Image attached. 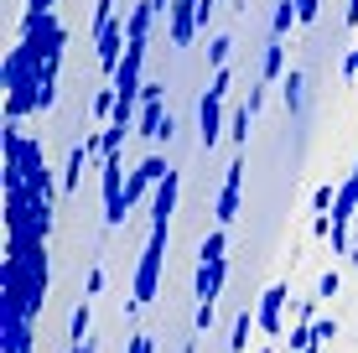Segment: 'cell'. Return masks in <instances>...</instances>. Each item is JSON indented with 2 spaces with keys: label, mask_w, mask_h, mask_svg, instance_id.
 <instances>
[{
  "label": "cell",
  "mask_w": 358,
  "mask_h": 353,
  "mask_svg": "<svg viewBox=\"0 0 358 353\" xmlns=\"http://www.w3.org/2000/svg\"><path fill=\"white\" fill-rule=\"evenodd\" d=\"M348 265H358V234H353V245H348Z\"/></svg>",
  "instance_id": "obj_32"
},
{
  "label": "cell",
  "mask_w": 358,
  "mask_h": 353,
  "mask_svg": "<svg viewBox=\"0 0 358 353\" xmlns=\"http://www.w3.org/2000/svg\"><path fill=\"white\" fill-rule=\"evenodd\" d=\"M115 99H120L115 83H109V89H99V94H94V120H104V125H109V115H115Z\"/></svg>",
  "instance_id": "obj_18"
},
{
  "label": "cell",
  "mask_w": 358,
  "mask_h": 353,
  "mask_svg": "<svg viewBox=\"0 0 358 353\" xmlns=\"http://www.w3.org/2000/svg\"><path fill=\"white\" fill-rule=\"evenodd\" d=\"M130 353H151V333H135L130 338Z\"/></svg>",
  "instance_id": "obj_28"
},
{
  "label": "cell",
  "mask_w": 358,
  "mask_h": 353,
  "mask_svg": "<svg viewBox=\"0 0 358 353\" xmlns=\"http://www.w3.org/2000/svg\"><path fill=\"white\" fill-rule=\"evenodd\" d=\"M229 89H234V73L229 68H213V83H208L203 104H197V141H203V151H213V145L224 141V130H229V120H224Z\"/></svg>",
  "instance_id": "obj_1"
},
{
  "label": "cell",
  "mask_w": 358,
  "mask_h": 353,
  "mask_svg": "<svg viewBox=\"0 0 358 353\" xmlns=\"http://www.w3.org/2000/svg\"><path fill=\"white\" fill-rule=\"evenodd\" d=\"M255 327H260V317H255V312L244 307L239 317H234V338H229V353H244V348H250V333H255Z\"/></svg>",
  "instance_id": "obj_13"
},
{
  "label": "cell",
  "mask_w": 358,
  "mask_h": 353,
  "mask_svg": "<svg viewBox=\"0 0 358 353\" xmlns=\"http://www.w3.org/2000/svg\"><path fill=\"white\" fill-rule=\"evenodd\" d=\"M89 333H94V307H89V296H83V307L73 312V322H68V338H73V343H83Z\"/></svg>",
  "instance_id": "obj_16"
},
{
  "label": "cell",
  "mask_w": 358,
  "mask_h": 353,
  "mask_svg": "<svg viewBox=\"0 0 358 353\" xmlns=\"http://www.w3.org/2000/svg\"><path fill=\"white\" fill-rule=\"evenodd\" d=\"M99 291H104V265H94V271H89V286H83V296H99Z\"/></svg>",
  "instance_id": "obj_26"
},
{
  "label": "cell",
  "mask_w": 358,
  "mask_h": 353,
  "mask_svg": "<svg viewBox=\"0 0 358 353\" xmlns=\"http://www.w3.org/2000/svg\"><path fill=\"white\" fill-rule=\"evenodd\" d=\"M343 21H348V27H358V0H348V10H343Z\"/></svg>",
  "instance_id": "obj_29"
},
{
  "label": "cell",
  "mask_w": 358,
  "mask_h": 353,
  "mask_svg": "<svg viewBox=\"0 0 358 353\" xmlns=\"http://www.w3.org/2000/svg\"><path fill=\"white\" fill-rule=\"evenodd\" d=\"M343 73H348V83H358V42L348 47V57H343Z\"/></svg>",
  "instance_id": "obj_27"
},
{
  "label": "cell",
  "mask_w": 358,
  "mask_h": 353,
  "mask_svg": "<svg viewBox=\"0 0 358 353\" xmlns=\"http://www.w3.org/2000/svg\"><path fill=\"white\" fill-rule=\"evenodd\" d=\"M239 192H244V151L229 161V172H224V192H218V203H213V218H218L224 229L234 224V218H239Z\"/></svg>",
  "instance_id": "obj_6"
},
{
  "label": "cell",
  "mask_w": 358,
  "mask_h": 353,
  "mask_svg": "<svg viewBox=\"0 0 358 353\" xmlns=\"http://www.w3.org/2000/svg\"><path fill=\"white\" fill-rule=\"evenodd\" d=\"M68 353H94V338H83V343H73Z\"/></svg>",
  "instance_id": "obj_30"
},
{
  "label": "cell",
  "mask_w": 358,
  "mask_h": 353,
  "mask_svg": "<svg viewBox=\"0 0 358 353\" xmlns=\"http://www.w3.org/2000/svg\"><path fill=\"white\" fill-rule=\"evenodd\" d=\"M109 21H115V0H99L94 6V31H104Z\"/></svg>",
  "instance_id": "obj_22"
},
{
  "label": "cell",
  "mask_w": 358,
  "mask_h": 353,
  "mask_svg": "<svg viewBox=\"0 0 358 353\" xmlns=\"http://www.w3.org/2000/svg\"><path fill=\"white\" fill-rule=\"evenodd\" d=\"M338 286H343V275H338V271H327L322 281H317V301H332V296H338Z\"/></svg>",
  "instance_id": "obj_20"
},
{
  "label": "cell",
  "mask_w": 358,
  "mask_h": 353,
  "mask_svg": "<svg viewBox=\"0 0 358 353\" xmlns=\"http://www.w3.org/2000/svg\"><path fill=\"white\" fill-rule=\"evenodd\" d=\"M166 172H171V166L162 161V156H145V161L135 166V172H130V182H125V203H130V213L141 208V203L151 198L156 187H162V177H166Z\"/></svg>",
  "instance_id": "obj_4"
},
{
  "label": "cell",
  "mask_w": 358,
  "mask_h": 353,
  "mask_svg": "<svg viewBox=\"0 0 358 353\" xmlns=\"http://www.w3.org/2000/svg\"><path fill=\"white\" fill-rule=\"evenodd\" d=\"M250 120H255V109H250V104H239V109L229 115V141L239 145V151H244V141H250Z\"/></svg>",
  "instance_id": "obj_15"
},
{
  "label": "cell",
  "mask_w": 358,
  "mask_h": 353,
  "mask_svg": "<svg viewBox=\"0 0 358 353\" xmlns=\"http://www.w3.org/2000/svg\"><path fill=\"white\" fill-rule=\"evenodd\" d=\"M177 192H182V177L166 172L162 187L151 192V224H171V213H177Z\"/></svg>",
  "instance_id": "obj_10"
},
{
  "label": "cell",
  "mask_w": 358,
  "mask_h": 353,
  "mask_svg": "<svg viewBox=\"0 0 358 353\" xmlns=\"http://www.w3.org/2000/svg\"><path fill=\"white\" fill-rule=\"evenodd\" d=\"M229 275V254H197V301H218Z\"/></svg>",
  "instance_id": "obj_9"
},
{
  "label": "cell",
  "mask_w": 358,
  "mask_h": 353,
  "mask_svg": "<svg viewBox=\"0 0 358 353\" xmlns=\"http://www.w3.org/2000/svg\"><path fill=\"white\" fill-rule=\"evenodd\" d=\"M213 307H218V301H197V312H192V327H197V333H208V327H213Z\"/></svg>",
  "instance_id": "obj_21"
},
{
  "label": "cell",
  "mask_w": 358,
  "mask_h": 353,
  "mask_svg": "<svg viewBox=\"0 0 358 353\" xmlns=\"http://www.w3.org/2000/svg\"><path fill=\"white\" fill-rule=\"evenodd\" d=\"M197 31H203V27H197V0H171V10H166V36H171V47H187Z\"/></svg>",
  "instance_id": "obj_8"
},
{
  "label": "cell",
  "mask_w": 358,
  "mask_h": 353,
  "mask_svg": "<svg viewBox=\"0 0 358 353\" xmlns=\"http://www.w3.org/2000/svg\"><path fill=\"white\" fill-rule=\"evenodd\" d=\"M260 78H265V83L286 78V36H270V47H265V63H260Z\"/></svg>",
  "instance_id": "obj_12"
},
{
  "label": "cell",
  "mask_w": 358,
  "mask_h": 353,
  "mask_svg": "<svg viewBox=\"0 0 358 353\" xmlns=\"http://www.w3.org/2000/svg\"><path fill=\"white\" fill-rule=\"evenodd\" d=\"M83 161H89V145H73V151H68V172H63V192H73V187H78Z\"/></svg>",
  "instance_id": "obj_17"
},
{
  "label": "cell",
  "mask_w": 358,
  "mask_h": 353,
  "mask_svg": "<svg viewBox=\"0 0 358 353\" xmlns=\"http://www.w3.org/2000/svg\"><path fill=\"white\" fill-rule=\"evenodd\" d=\"M145 99H141V120H135V130H141L145 141H171L177 136V125H171V115L162 109V83L156 78H145Z\"/></svg>",
  "instance_id": "obj_3"
},
{
  "label": "cell",
  "mask_w": 358,
  "mask_h": 353,
  "mask_svg": "<svg viewBox=\"0 0 358 353\" xmlns=\"http://www.w3.org/2000/svg\"><path fill=\"white\" fill-rule=\"evenodd\" d=\"M291 27H301V10H296V0H280L275 16H270V36H286Z\"/></svg>",
  "instance_id": "obj_14"
},
{
  "label": "cell",
  "mask_w": 358,
  "mask_h": 353,
  "mask_svg": "<svg viewBox=\"0 0 358 353\" xmlns=\"http://www.w3.org/2000/svg\"><path fill=\"white\" fill-rule=\"evenodd\" d=\"M229 57H234V36H213V47H208V63H213V68H229Z\"/></svg>",
  "instance_id": "obj_19"
},
{
  "label": "cell",
  "mask_w": 358,
  "mask_h": 353,
  "mask_svg": "<svg viewBox=\"0 0 358 353\" xmlns=\"http://www.w3.org/2000/svg\"><path fill=\"white\" fill-rule=\"evenodd\" d=\"M296 10H301V27H312L322 16V0H296Z\"/></svg>",
  "instance_id": "obj_24"
},
{
  "label": "cell",
  "mask_w": 358,
  "mask_h": 353,
  "mask_svg": "<svg viewBox=\"0 0 358 353\" xmlns=\"http://www.w3.org/2000/svg\"><path fill=\"white\" fill-rule=\"evenodd\" d=\"M332 198H338V187H332V182H327V187H317V198H312V213H327V208H332Z\"/></svg>",
  "instance_id": "obj_23"
},
{
  "label": "cell",
  "mask_w": 358,
  "mask_h": 353,
  "mask_svg": "<svg viewBox=\"0 0 358 353\" xmlns=\"http://www.w3.org/2000/svg\"><path fill=\"white\" fill-rule=\"evenodd\" d=\"M286 301H291V286L286 281H275L260 296V307H255V317H260V333L265 338H286V322H280V312H286Z\"/></svg>",
  "instance_id": "obj_7"
},
{
  "label": "cell",
  "mask_w": 358,
  "mask_h": 353,
  "mask_svg": "<svg viewBox=\"0 0 358 353\" xmlns=\"http://www.w3.org/2000/svg\"><path fill=\"white\" fill-rule=\"evenodd\" d=\"M166 229L171 224H151V239L141 250V271H135V307H151L156 301V286H162V260H166Z\"/></svg>",
  "instance_id": "obj_2"
},
{
  "label": "cell",
  "mask_w": 358,
  "mask_h": 353,
  "mask_svg": "<svg viewBox=\"0 0 358 353\" xmlns=\"http://www.w3.org/2000/svg\"><path fill=\"white\" fill-rule=\"evenodd\" d=\"M27 6H31V10H52L57 0H27Z\"/></svg>",
  "instance_id": "obj_31"
},
{
  "label": "cell",
  "mask_w": 358,
  "mask_h": 353,
  "mask_svg": "<svg viewBox=\"0 0 358 353\" xmlns=\"http://www.w3.org/2000/svg\"><path fill=\"white\" fill-rule=\"evenodd\" d=\"M280 99H286V115H301V109H306V78H301V68H291L286 78H280Z\"/></svg>",
  "instance_id": "obj_11"
},
{
  "label": "cell",
  "mask_w": 358,
  "mask_h": 353,
  "mask_svg": "<svg viewBox=\"0 0 358 353\" xmlns=\"http://www.w3.org/2000/svg\"><path fill=\"white\" fill-rule=\"evenodd\" d=\"M94 42H99V68L115 78V68L125 63V47H130V21H120V16H115L104 31H94Z\"/></svg>",
  "instance_id": "obj_5"
},
{
  "label": "cell",
  "mask_w": 358,
  "mask_h": 353,
  "mask_svg": "<svg viewBox=\"0 0 358 353\" xmlns=\"http://www.w3.org/2000/svg\"><path fill=\"white\" fill-rule=\"evenodd\" d=\"M338 338V317H317V343H332Z\"/></svg>",
  "instance_id": "obj_25"
},
{
  "label": "cell",
  "mask_w": 358,
  "mask_h": 353,
  "mask_svg": "<svg viewBox=\"0 0 358 353\" xmlns=\"http://www.w3.org/2000/svg\"><path fill=\"white\" fill-rule=\"evenodd\" d=\"M260 353H275V348H260Z\"/></svg>",
  "instance_id": "obj_33"
}]
</instances>
